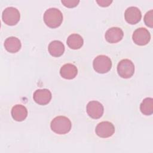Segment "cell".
Wrapping results in <instances>:
<instances>
[{"label": "cell", "mask_w": 153, "mask_h": 153, "mask_svg": "<svg viewBox=\"0 0 153 153\" xmlns=\"http://www.w3.org/2000/svg\"><path fill=\"white\" fill-rule=\"evenodd\" d=\"M44 21L49 27H58L63 22L62 13L56 8H48L44 13Z\"/></svg>", "instance_id": "6da1fadb"}, {"label": "cell", "mask_w": 153, "mask_h": 153, "mask_svg": "<svg viewBox=\"0 0 153 153\" xmlns=\"http://www.w3.org/2000/svg\"><path fill=\"white\" fill-rule=\"evenodd\" d=\"M50 127L54 133L64 134L71 130L72 124L70 120L66 117L57 116L51 121Z\"/></svg>", "instance_id": "7a4b0ae2"}, {"label": "cell", "mask_w": 153, "mask_h": 153, "mask_svg": "<svg viewBox=\"0 0 153 153\" xmlns=\"http://www.w3.org/2000/svg\"><path fill=\"white\" fill-rule=\"evenodd\" d=\"M94 70L99 74H105L109 72L112 68L111 59L105 55L97 56L93 62Z\"/></svg>", "instance_id": "3957f363"}, {"label": "cell", "mask_w": 153, "mask_h": 153, "mask_svg": "<svg viewBox=\"0 0 153 153\" xmlns=\"http://www.w3.org/2000/svg\"><path fill=\"white\" fill-rule=\"evenodd\" d=\"M117 72L121 78H129L134 73V65L130 60L127 59H123L118 63Z\"/></svg>", "instance_id": "277c9868"}, {"label": "cell", "mask_w": 153, "mask_h": 153, "mask_svg": "<svg viewBox=\"0 0 153 153\" xmlns=\"http://www.w3.org/2000/svg\"><path fill=\"white\" fill-rule=\"evenodd\" d=\"M2 19L6 25L14 26L20 20V14L16 8L13 7H7L2 12Z\"/></svg>", "instance_id": "5b68a950"}, {"label": "cell", "mask_w": 153, "mask_h": 153, "mask_svg": "<svg viewBox=\"0 0 153 153\" xmlns=\"http://www.w3.org/2000/svg\"><path fill=\"white\" fill-rule=\"evenodd\" d=\"M132 39L136 44L138 45H145L150 41L151 35L146 28L139 27L134 31Z\"/></svg>", "instance_id": "8992f818"}, {"label": "cell", "mask_w": 153, "mask_h": 153, "mask_svg": "<svg viewBox=\"0 0 153 153\" xmlns=\"http://www.w3.org/2000/svg\"><path fill=\"white\" fill-rule=\"evenodd\" d=\"M96 134L102 138L111 137L115 132L114 124L109 121H102L99 123L95 128Z\"/></svg>", "instance_id": "52a82bcc"}, {"label": "cell", "mask_w": 153, "mask_h": 153, "mask_svg": "<svg viewBox=\"0 0 153 153\" xmlns=\"http://www.w3.org/2000/svg\"><path fill=\"white\" fill-rule=\"evenodd\" d=\"M86 111L89 117L93 119H98L102 116L104 108L102 104L99 102L93 100L88 103Z\"/></svg>", "instance_id": "ba28073f"}, {"label": "cell", "mask_w": 153, "mask_h": 153, "mask_svg": "<svg viewBox=\"0 0 153 153\" xmlns=\"http://www.w3.org/2000/svg\"><path fill=\"white\" fill-rule=\"evenodd\" d=\"M126 21L131 25H135L140 22L142 14L140 10L136 7H130L127 8L124 13Z\"/></svg>", "instance_id": "9c48e42d"}, {"label": "cell", "mask_w": 153, "mask_h": 153, "mask_svg": "<svg viewBox=\"0 0 153 153\" xmlns=\"http://www.w3.org/2000/svg\"><path fill=\"white\" fill-rule=\"evenodd\" d=\"M51 97V91L46 88L36 90L33 94L34 101L40 105H45L48 104L50 102Z\"/></svg>", "instance_id": "30bf717a"}, {"label": "cell", "mask_w": 153, "mask_h": 153, "mask_svg": "<svg viewBox=\"0 0 153 153\" xmlns=\"http://www.w3.org/2000/svg\"><path fill=\"white\" fill-rule=\"evenodd\" d=\"M124 36L123 30L118 27H112L107 30L105 37L107 42L109 43H117L120 41Z\"/></svg>", "instance_id": "8fae6325"}, {"label": "cell", "mask_w": 153, "mask_h": 153, "mask_svg": "<svg viewBox=\"0 0 153 153\" xmlns=\"http://www.w3.org/2000/svg\"><path fill=\"white\" fill-rule=\"evenodd\" d=\"M78 74L76 67L71 63H66L63 65L60 70V74L62 77L67 79H74Z\"/></svg>", "instance_id": "7c38bea8"}, {"label": "cell", "mask_w": 153, "mask_h": 153, "mask_svg": "<svg viewBox=\"0 0 153 153\" xmlns=\"http://www.w3.org/2000/svg\"><path fill=\"white\" fill-rule=\"evenodd\" d=\"M11 116L17 121H22L27 116V110L26 108L22 105H16L11 109Z\"/></svg>", "instance_id": "4fadbf2b"}, {"label": "cell", "mask_w": 153, "mask_h": 153, "mask_svg": "<svg viewBox=\"0 0 153 153\" xmlns=\"http://www.w3.org/2000/svg\"><path fill=\"white\" fill-rule=\"evenodd\" d=\"M4 47L8 52L15 53L20 50L22 44L19 38L14 36H10L5 40Z\"/></svg>", "instance_id": "5bb4252c"}, {"label": "cell", "mask_w": 153, "mask_h": 153, "mask_svg": "<svg viewBox=\"0 0 153 153\" xmlns=\"http://www.w3.org/2000/svg\"><path fill=\"white\" fill-rule=\"evenodd\" d=\"M48 52L53 57H60L65 51V45L60 41L54 40L51 41L48 47Z\"/></svg>", "instance_id": "9a60e30c"}, {"label": "cell", "mask_w": 153, "mask_h": 153, "mask_svg": "<svg viewBox=\"0 0 153 153\" xmlns=\"http://www.w3.org/2000/svg\"><path fill=\"white\" fill-rule=\"evenodd\" d=\"M66 42L69 48L77 50L81 48L84 43V40L82 36L79 34L73 33L68 36Z\"/></svg>", "instance_id": "2e32d148"}, {"label": "cell", "mask_w": 153, "mask_h": 153, "mask_svg": "<svg viewBox=\"0 0 153 153\" xmlns=\"http://www.w3.org/2000/svg\"><path fill=\"white\" fill-rule=\"evenodd\" d=\"M141 112L145 115H151L153 113V99L146 97L143 100L140 105Z\"/></svg>", "instance_id": "e0dca14e"}, {"label": "cell", "mask_w": 153, "mask_h": 153, "mask_svg": "<svg viewBox=\"0 0 153 153\" xmlns=\"http://www.w3.org/2000/svg\"><path fill=\"white\" fill-rule=\"evenodd\" d=\"M144 22L145 25L149 27H153V10H151L148 11L144 16Z\"/></svg>", "instance_id": "ac0fdd59"}, {"label": "cell", "mask_w": 153, "mask_h": 153, "mask_svg": "<svg viewBox=\"0 0 153 153\" xmlns=\"http://www.w3.org/2000/svg\"><path fill=\"white\" fill-rule=\"evenodd\" d=\"M62 3L64 6L68 8H74L79 4V1L78 0H62Z\"/></svg>", "instance_id": "d6986e66"}, {"label": "cell", "mask_w": 153, "mask_h": 153, "mask_svg": "<svg viewBox=\"0 0 153 153\" xmlns=\"http://www.w3.org/2000/svg\"><path fill=\"white\" fill-rule=\"evenodd\" d=\"M96 2L101 7H108L112 2V1H105V0H100V1H96Z\"/></svg>", "instance_id": "ffe728a7"}]
</instances>
